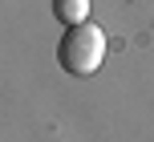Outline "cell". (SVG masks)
<instances>
[{
    "mask_svg": "<svg viewBox=\"0 0 154 142\" xmlns=\"http://www.w3.org/2000/svg\"><path fill=\"white\" fill-rule=\"evenodd\" d=\"M53 16L65 24V29L85 24L89 20V0H53Z\"/></svg>",
    "mask_w": 154,
    "mask_h": 142,
    "instance_id": "cell-2",
    "label": "cell"
},
{
    "mask_svg": "<svg viewBox=\"0 0 154 142\" xmlns=\"http://www.w3.org/2000/svg\"><path fill=\"white\" fill-rule=\"evenodd\" d=\"M101 61H106V32L97 29V24H73V29H65L61 45H57V65H61L65 73H73V77H89V73L101 69Z\"/></svg>",
    "mask_w": 154,
    "mask_h": 142,
    "instance_id": "cell-1",
    "label": "cell"
}]
</instances>
